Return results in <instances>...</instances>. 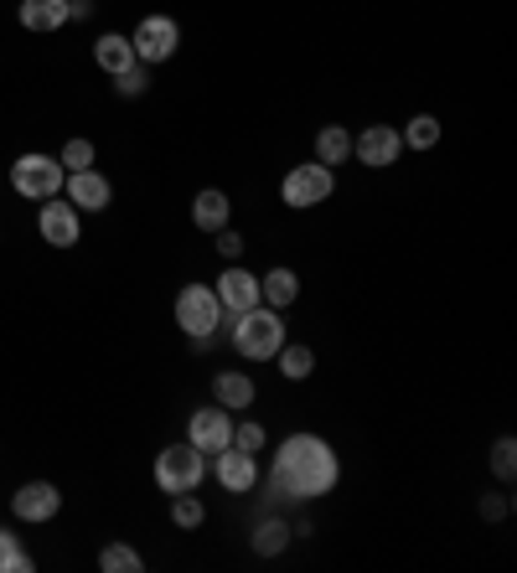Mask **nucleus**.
<instances>
[{"label": "nucleus", "mask_w": 517, "mask_h": 573, "mask_svg": "<svg viewBox=\"0 0 517 573\" xmlns=\"http://www.w3.org/2000/svg\"><path fill=\"white\" fill-rule=\"evenodd\" d=\"M57 161H62V171H89L93 165V140H68Z\"/></svg>", "instance_id": "obj_28"}, {"label": "nucleus", "mask_w": 517, "mask_h": 573, "mask_svg": "<svg viewBox=\"0 0 517 573\" xmlns=\"http://www.w3.org/2000/svg\"><path fill=\"white\" fill-rule=\"evenodd\" d=\"M16 16L26 32H62L73 21V0H21Z\"/></svg>", "instance_id": "obj_16"}, {"label": "nucleus", "mask_w": 517, "mask_h": 573, "mask_svg": "<svg viewBox=\"0 0 517 573\" xmlns=\"http://www.w3.org/2000/svg\"><path fill=\"white\" fill-rule=\"evenodd\" d=\"M254 398H258V388H254V377L249 373H218L212 377V403H222L228 413H243Z\"/></svg>", "instance_id": "obj_17"}, {"label": "nucleus", "mask_w": 517, "mask_h": 573, "mask_svg": "<svg viewBox=\"0 0 517 573\" xmlns=\"http://www.w3.org/2000/svg\"><path fill=\"white\" fill-rule=\"evenodd\" d=\"M507 512H513V502H507V496H486V502H481V517H486V522L507 517Z\"/></svg>", "instance_id": "obj_32"}, {"label": "nucleus", "mask_w": 517, "mask_h": 573, "mask_svg": "<svg viewBox=\"0 0 517 573\" xmlns=\"http://www.w3.org/2000/svg\"><path fill=\"white\" fill-rule=\"evenodd\" d=\"M176 325H182L197 346H207V336L222 325L218 289H212V285H186L182 295H176Z\"/></svg>", "instance_id": "obj_5"}, {"label": "nucleus", "mask_w": 517, "mask_h": 573, "mask_svg": "<svg viewBox=\"0 0 517 573\" xmlns=\"http://www.w3.org/2000/svg\"><path fill=\"white\" fill-rule=\"evenodd\" d=\"M99 569L104 573H140L146 569V558L135 553V548H125V542H110V548L99 553Z\"/></svg>", "instance_id": "obj_25"}, {"label": "nucleus", "mask_w": 517, "mask_h": 573, "mask_svg": "<svg viewBox=\"0 0 517 573\" xmlns=\"http://www.w3.org/2000/svg\"><path fill=\"white\" fill-rule=\"evenodd\" d=\"M37 233L53 243V249H78L83 238V213H78L68 197H47L37 213Z\"/></svg>", "instance_id": "obj_9"}, {"label": "nucleus", "mask_w": 517, "mask_h": 573, "mask_svg": "<svg viewBox=\"0 0 517 573\" xmlns=\"http://www.w3.org/2000/svg\"><path fill=\"white\" fill-rule=\"evenodd\" d=\"M492 470H497V481H513L517 475V439L513 434H502L497 445H492Z\"/></svg>", "instance_id": "obj_27"}, {"label": "nucleus", "mask_w": 517, "mask_h": 573, "mask_svg": "<svg viewBox=\"0 0 517 573\" xmlns=\"http://www.w3.org/2000/svg\"><path fill=\"white\" fill-rule=\"evenodd\" d=\"M228 217H233V202H228L222 186H203V192L192 197V228H197V233H222Z\"/></svg>", "instance_id": "obj_15"}, {"label": "nucleus", "mask_w": 517, "mask_h": 573, "mask_svg": "<svg viewBox=\"0 0 517 573\" xmlns=\"http://www.w3.org/2000/svg\"><path fill=\"white\" fill-rule=\"evenodd\" d=\"M0 573H32V553H21L16 532L0 527Z\"/></svg>", "instance_id": "obj_26"}, {"label": "nucleus", "mask_w": 517, "mask_h": 573, "mask_svg": "<svg viewBox=\"0 0 517 573\" xmlns=\"http://www.w3.org/2000/svg\"><path fill=\"white\" fill-rule=\"evenodd\" d=\"M336 192V171L321 161H300L290 165L285 176H279V202L290 207V213H311V207H326Z\"/></svg>", "instance_id": "obj_3"}, {"label": "nucleus", "mask_w": 517, "mask_h": 573, "mask_svg": "<svg viewBox=\"0 0 517 573\" xmlns=\"http://www.w3.org/2000/svg\"><path fill=\"white\" fill-rule=\"evenodd\" d=\"M218 305H222V316H243V310H254L258 300V274H249L243 264H228V270L218 274Z\"/></svg>", "instance_id": "obj_11"}, {"label": "nucleus", "mask_w": 517, "mask_h": 573, "mask_svg": "<svg viewBox=\"0 0 517 573\" xmlns=\"http://www.w3.org/2000/svg\"><path fill=\"white\" fill-rule=\"evenodd\" d=\"M207 475V455L197 445H166L156 455V485L166 491V496H182V491H197Z\"/></svg>", "instance_id": "obj_4"}, {"label": "nucleus", "mask_w": 517, "mask_h": 573, "mask_svg": "<svg viewBox=\"0 0 517 573\" xmlns=\"http://www.w3.org/2000/svg\"><path fill=\"white\" fill-rule=\"evenodd\" d=\"M228 321H233V346H239V357H249V362H275V352L285 346V310L254 305V310L228 316Z\"/></svg>", "instance_id": "obj_2"}, {"label": "nucleus", "mask_w": 517, "mask_h": 573, "mask_svg": "<svg viewBox=\"0 0 517 573\" xmlns=\"http://www.w3.org/2000/svg\"><path fill=\"white\" fill-rule=\"evenodd\" d=\"M315 161L321 165H347L352 161V129L347 125H321V135H315Z\"/></svg>", "instance_id": "obj_20"}, {"label": "nucleus", "mask_w": 517, "mask_h": 573, "mask_svg": "<svg viewBox=\"0 0 517 573\" xmlns=\"http://www.w3.org/2000/svg\"><path fill=\"white\" fill-rule=\"evenodd\" d=\"M233 445L249 449V455H264L269 434H264V424H233Z\"/></svg>", "instance_id": "obj_29"}, {"label": "nucleus", "mask_w": 517, "mask_h": 573, "mask_svg": "<svg viewBox=\"0 0 517 573\" xmlns=\"http://www.w3.org/2000/svg\"><path fill=\"white\" fill-rule=\"evenodd\" d=\"M275 362H279V377H285V382H306V377L315 373V352L300 346V341H285L275 352Z\"/></svg>", "instance_id": "obj_21"}, {"label": "nucleus", "mask_w": 517, "mask_h": 573, "mask_svg": "<svg viewBox=\"0 0 517 573\" xmlns=\"http://www.w3.org/2000/svg\"><path fill=\"white\" fill-rule=\"evenodd\" d=\"M171 522L182 527V532H197L207 522V506L197 502V491H182V496H171Z\"/></svg>", "instance_id": "obj_24"}, {"label": "nucleus", "mask_w": 517, "mask_h": 573, "mask_svg": "<svg viewBox=\"0 0 517 573\" xmlns=\"http://www.w3.org/2000/svg\"><path fill=\"white\" fill-rule=\"evenodd\" d=\"M269 475H275V491H285L290 502H321L342 481V460L321 434H290L279 439Z\"/></svg>", "instance_id": "obj_1"}, {"label": "nucleus", "mask_w": 517, "mask_h": 573, "mask_svg": "<svg viewBox=\"0 0 517 573\" xmlns=\"http://www.w3.org/2000/svg\"><path fill=\"white\" fill-rule=\"evenodd\" d=\"M129 47H135V62H146V68L171 62L176 47H182V26H176L171 16H146L135 32H129Z\"/></svg>", "instance_id": "obj_7"}, {"label": "nucleus", "mask_w": 517, "mask_h": 573, "mask_svg": "<svg viewBox=\"0 0 517 573\" xmlns=\"http://www.w3.org/2000/svg\"><path fill=\"white\" fill-rule=\"evenodd\" d=\"M212 460H218V485L228 496H249L258 485V455H249V449L228 445V449H218Z\"/></svg>", "instance_id": "obj_12"}, {"label": "nucleus", "mask_w": 517, "mask_h": 573, "mask_svg": "<svg viewBox=\"0 0 517 573\" xmlns=\"http://www.w3.org/2000/svg\"><path fill=\"white\" fill-rule=\"evenodd\" d=\"M218 238V253H222V264H239L243 259V238L233 233V228H222V233H212Z\"/></svg>", "instance_id": "obj_31"}, {"label": "nucleus", "mask_w": 517, "mask_h": 573, "mask_svg": "<svg viewBox=\"0 0 517 573\" xmlns=\"http://www.w3.org/2000/svg\"><path fill=\"white\" fill-rule=\"evenodd\" d=\"M62 181H68L62 161H57V156H42V150H32V156H21V161L11 165V186L32 202L62 197Z\"/></svg>", "instance_id": "obj_6"}, {"label": "nucleus", "mask_w": 517, "mask_h": 573, "mask_svg": "<svg viewBox=\"0 0 517 573\" xmlns=\"http://www.w3.org/2000/svg\"><path fill=\"white\" fill-rule=\"evenodd\" d=\"M352 156L368 165V171H388V165H399V156H404V135L393 125H363V135H352Z\"/></svg>", "instance_id": "obj_8"}, {"label": "nucleus", "mask_w": 517, "mask_h": 573, "mask_svg": "<svg viewBox=\"0 0 517 573\" xmlns=\"http://www.w3.org/2000/svg\"><path fill=\"white\" fill-rule=\"evenodd\" d=\"M62 197L73 202L78 213H104V207L114 202V186L89 165V171H68V181H62Z\"/></svg>", "instance_id": "obj_13"}, {"label": "nucleus", "mask_w": 517, "mask_h": 573, "mask_svg": "<svg viewBox=\"0 0 517 573\" xmlns=\"http://www.w3.org/2000/svg\"><path fill=\"white\" fill-rule=\"evenodd\" d=\"M258 300L269 305V310H290V305L300 300V274H296V270L258 274Z\"/></svg>", "instance_id": "obj_18"}, {"label": "nucleus", "mask_w": 517, "mask_h": 573, "mask_svg": "<svg viewBox=\"0 0 517 573\" xmlns=\"http://www.w3.org/2000/svg\"><path fill=\"white\" fill-rule=\"evenodd\" d=\"M186 445H197L203 455H218V449L233 445V413L222 409V403H207L186 419Z\"/></svg>", "instance_id": "obj_10"}, {"label": "nucleus", "mask_w": 517, "mask_h": 573, "mask_svg": "<svg viewBox=\"0 0 517 573\" xmlns=\"http://www.w3.org/2000/svg\"><path fill=\"white\" fill-rule=\"evenodd\" d=\"M146 62H135V68H125L119 72V78H114V89L125 93V99H140V93H146Z\"/></svg>", "instance_id": "obj_30"}, {"label": "nucleus", "mask_w": 517, "mask_h": 573, "mask_svg": "<svg viewBox=\"0 0 517 573\" xmlns=\"http://www.w3.org/2000/svg\"><path fill=\"white\" fill-rule=\"evenodd\" d=\"M399 135H404L409 150H435L445 129H440V119H435V114H414V119H409V125L399 129Z\"/></svg>", "instance_id": "obj_23"}, {"label": "nucleus", "mask_w": 517, "mask_h": 573, "mask_svg": "<svg viewBox=\"0 0 517 573\" xmlns=\"http://www.w3.org/2000/svg\"><path fill=\"white\" fill-rule=\"evenodd\" d=\"M11 512H16L21 522H53L57 512H62V496H57L53 481H26L11 496Z\"/></svg>", "instance_id": "obj_14"}, {"label": "nucleus", "mask_w": 517, "mask_h": 573, "mask_svg": "<svg viewBox=\"0 0 517 573\" xmlns=\"http://www.w3.org/2000/svg\"><path fill=\"white\" fill-rule=\"evenodd\" d=\"M249 542H254L258 558H279L285 548H290V522H285V517H264L254 527V538H249Z\"/></svg>", "instance_id": "obj_22"}, {"label": "nucleus", "mask_w": 517, "mask_h": 573, "mask_svg": "<svg viewBox=\"0 0 517 573\" xmlns=\"http://www.w3.org/2000/svg\"><path fill=\"white\" fill-rule=\"evenodd\" d=\"M93 62L110 72V78H119L125 68H135V47H129V36L119 32H104L99 42H93Z\"/></svg>", "instance_id": "obj_19"}]
</instances>
